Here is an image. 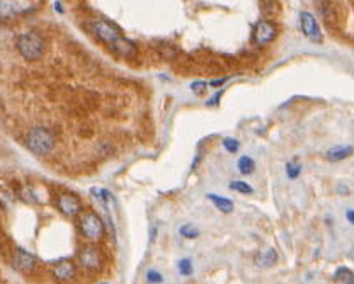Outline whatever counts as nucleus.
I'll return each mask as SVG.
<instances>
[{
	"label": "nucleus",
	"mask_w": 354,
	"mask_h": 284,
	"mask_svg": "<svg viewBox=\"0 0 354 284\" xmlns=\"http://www.w3.org/2000/svg\"><path fill=\"white\" fill-rule=\"evenodd\" d=\"M177 269H179L181 276H191L193 274V262L191 259H183L177 264Z\"/></svg>",
	"instance_id": "obj_20"
},
{
	"label": "nucleus",
	"mask_w": 354,
	"mask_h": 284,
	"mask_svg": "<svg viewBox=\"0 0 354 284\" xmlns=\"http://www.w3.org/2000/svg\"><path fill=\"white\" fill-rule=\"evenodd\" d=\"M334 279L337 282H342V284H354V274H352V270L347 267H339L337 270H335Z\"/></svg>",
	"instance_id": "obj_15"
},
{
	"label": "nucleus",
	"mask_w": 354,
	"mask_h": 284,
	"mask_svg": "<svg viewBox=\"0 0 354 284\" xmlns=\"http://www.w3.org/2000/svg\"><path fill=\"white\" fill-rule=\"evenodd\" d=\"M17 50H19L24 60L34 62V60H40L43 57L45 40L36 31H28L17 38Z\"/></svg>",
	"instance_id": "obj_2"
},
{
	"label": "nucleus",
	"mask_w": 354,
	"mask_h": 284,
	"mask_svg": "<svg viewBox=\"0 0 354 284\" xmlns=\"http://www.w3.org/2000/svg\"><path fill=\"white\" fill-rule=\"evenodd\" d=\"M12 262H14V267L24 274L33 272L34 267H36V257L33 253H29L28 250H24V248H17Z\"/></svg>",
	"instance_id": "obj_8"
},
{
	"label": "nucleus",
	"mask_w": 354,
	"mask_h": 284,
	"mask_svg": "<svg viewBox=\"0 0 354 284\" xmlns=\"http://www.w3.org/2000/svg\"><path fill=\"white\" fill-rule=\"evenodd\" d=\"M301 174V167L298 165V163H295V162H290L286 165V175L290 179H298V175Z\"/></svg>",
	"instance_id": "obj_21"
},
{
	"label": "nucleus",
	"mask_w": 354,
	"mask_h": 284,
	"mask_svg": "<svg viewBox=\"0 0 354 284\" xmlns=\"http://www.w3.org/2000/svg\"><path fill=\"white\" fill-rule=\"evenodd\" d=\"M208 199L215 206H217L222 213H232L234 211V203H232L230 199H227V197H222L218 194H208Z\"/></svg>",
	"instance_id": "obj_14"
},
{
	"label": "nucleus",
	"mask_w": 354,
	"mask_h": 284,
	"mask_svg": "<svg viewBox=\"0 0 354 284\" xmlns=\"http://www.w3.org/2000/svg\"><path fill=\"white\" fill-rule=\"evenodd\" d=\"M92 194L94 197L101 203L104 208L107 209V206H109V203H113V196H111V192L109 191H106V189H99V187H94L92 189Z\"/></svg>",
	"instance_id": "obj_17"
},
{
	"label": "nucleus",
	"mask_w": 354,
	"mask_h": 284,
	"mask_svg": "<svg viewBox=\"0 0 354 284\" xmlns=\"http://www.w3.org/2000/svg\"><path fill=\"white\" fill-rule=\"evenodd\" d=\"M346 218H347L349 223H352V225H354V209H347V211H346Z\"/></svg>",
	"instance_id": "obj_27"
},
{
	"label": "nucleus",
	"mask_w": 354,
	"mask_h": 284,
	"mask_svg": "<svg viewBox=\"0 0 354 284\" xmlns=\"http://www.w3.org/2000/svg\"><path fill=\"white\" fill-rule=\"evenodd\" d=\"M26 145L36 155H48L55 148V136L50 130L43 126L33 128L26 136Z\"/></svg>",
	"instance_id": "obj_1"
},
{
	"label": "nucleus",
	"mask_w": 354,
	"mask_h": 284,
	"mask_svg": "<svg viewBox=\"0 0 354 284\" xmlns=\"http://www.w3.org/2000/svg\"><path fill=\"white\" fill-rule=\"evenodd\" d=\"M230 189H232V191L242 192V194H252V192H254V189L250 187L247 182H244V180H232V182H230Z\"/></svg>",
	"instance_id": "obj_19"
},
{
	"label": "nucleus",
	"mask_w": 354,
	"mask_h": 284,
	"mask_svg": "<svg viewBox=\"0 0 354 284\" xmlns=\"http://www.w3.org/2000/svg\"><path fill=\"white\" fill-rule=\"evenodd\" d=\"M79 228L82 231V235L87 240H101L102 235H104V223L99 218L97 213L94 211H85L79 219Z\"/></svg>",
	"instance_id": "obj_3"
},
{
	"label": "nucleus",
	"mask_w": 354,
	"mask_h": 284,
	"mask_svg": "<svg viewBox=\"0 0 354 284\" xmlns=\"http://www.w3.org/2000/svg\"><path fill=\"white\" fill-rule=\"evenodd\" d=\"M92 31L94 34L99 38L101 41H104L106 45H113L116 40H119L121 38V33L119 29L116 28L113 23H109V21L106 19H97L92 23Z\"/></svg>",
	"instance_id": "obj_5"
},
{
	"label": "nucleus",
	"mask_w": 354,
	"mask_h": 284,
	"mask_svg": "<svg viewBox=\"0 0 354 284\" xmlns=\"http://www.w3.org/2000/svg\"><path fill=\"white\" fill-rule=\"evenodd\" d=\"M237 167H239L240 174L249 175V174H252L254 169H256V163H254V160H252V158H250V157H247V155H244V157H240V158H239V163H237Z\"/></svg>",
	"instance_id": "obj_16"
},
{
	"label": "nucleus",
	"mask_w": 354,
	"mask_h": 284,
	"mask_svg": "<svg viewBox=\"0 0 354 284\" xmlns=\"http://www.w3.org/2000/svg\"><path fill=\"white\" fill-rule=\"evenodd\" d=\"M58 209L67 216H75V214L80 213L82 204L79 201V197L73 194H62L58 197Z\"/></svg>",
	"instance_id": "obj_9"
},
{
	"label": "nucleus",
	"mask_w": 354,
	"mask_h": 284,
	"mask_svg": "<svg viewBox=\"0 0 354 284\" xmlns=\"http://www.w3.org/2000/svg\"><path fill=\"white\" fill-rule=\"evenodd\" d=\"M102 284H107V282H102Z\"/></svg>",
	"instance_id": "obj_29"
},
{
	"label": "nucleus",
	"mask_w": 354,
	"mask_h": 284,
	"mask_svg": "<svg viewBox=\"0 0 354 284\" xmlns=\"http://www.w3.org/2000/svg\"><path fill=\"white\" fill-rule=\"evenodd\" d=\"M276 38V26L269 21H259L254 28V43L257 46L269 45Z\"/></svg>",
	"instance_id": "obj_7"
},
{
	"label": "nucleus",
	"mask_w": 354,
	"mask_h": 284,
	"mask_svg": "<svg viewBox=\"0 0 354 284\" xmlns=\"http://www.w3.org/2000/svg\"><path fill=\"white\" fill-rule=\"evenodd\" d=\"M223 146H225V148H227V152L235 153L237 150H239L240 143H239V141H237V140H234V138H225V140H223Z\"/></svg>",
	"instance_id": "obj_24"
},
{
	"label": "nucleus",
	"mask_w": 354,
	"mask_h": 284,
	"mask_svg": "<svg viewBox=\"0 0 354 284\" xmlns=\"http://www.w3.org/2000/svg\"><path fill=\"white\" fill-rule=\"evenodd\" d=\"M75 272H77V267L75 264L68 260H63V262H58L57 265L53 267V276L57 281L60 282H68L75 277Z\"/></svg>",
	"instance_id": "obj_11"
},
{
	"label": "nucleus",
	"mask_w": 354,
	"mask_h": 284,
	"mask_svg": "<svg viewBox=\"0 0 354 284\" xmlns=\"http://www.w3.org/2000/svg\"><path fill=\"white\" fill-rule=\"evenodd\" d=\"M179 235L184 236V238H198V236H200V230H198L193 223H184V225L179 228Z\"/></svg>",
	"instance_id": "obj_18"
},
{
	"label": "nucleus",
	"mask_w": 354,
	"mask_h": 284,
	"mask_svg": "<svg viewBox=\"0 0 354 284\" xmlns=\"http://www.w3.org/2000/svg\"><path fill=\"white\" fill-rule=\"evenodd\" d=\"M111 50L114 51L118 57H123V58H135L136 57V46L135 43H131L126 38L121 36L119 40H116L113 45L109 46Z\"/></svg>",
	"instance_id": "obj_10"
},
{
	"label": "nucleus",
	"mask_w": 354,
	"mask_h": 284,
	"mask_svg": "<svg viewBox=\"0 0 354 284\" xmlns=\"http://www.w3.org/2000/svg\"><path fill=\"white\" fill-rule=\"evenodd\" d=\"M222 94H223V92H222V90H220V92H217V94H215V96H213V97H211V99H210V101H208V102H206V104H208V106H215V104H218V99H220V97H222Z\"/></svg>",
	"instance_id": "obj_25"
},
{
	"label": "nucleus",
	"mask_w": 354,
	"mask_h": 284,
	"mask_svg": "<svg viewBox=\"0 0 354 284\" xmlns=\"http://www.w3.org/2000/svg\"><path fill=\"white\" fill-rule=\"evenodd\" d=\"M79 264L80 267L87 270H99L102 267V253L94 245H85L79 252Z\"/></svg>",
	"instance_id": "obj_4"
},
{
	"label": "nucleus",
	"mask_w": 354,
	"mask_h": 284,
	"mask_svg": "<svg viewBox=\"0 0 354 284\" xmlns=\"http://www.w3.org/2000/svg\"><path fill=\"white\" fill-rule=\"evenodd\" d=\"M300 26H301V31L310 41L313 43H322V33H320V28L317 24V19L312 12H301L300 14Z\"/></svg>",
	"instance_id": "obj_6"
},
{
	"label": "nucleus",
	"mask_w": 354,
	"mask_h": 284,
	"mask_svg": "<svg viewBox=\"0 0 354 284\" xmlns=\"http://www.w3.org/2000/svg\"><path fill=\"white\" fill-rule=\"evenodd\" d=\"M60 6H62V4H60V2H57V4H55V9H57L58 12H62V7H60Z\"/></svg>",
	"instance_id": "obj_28"
},
{
	"label": "nucleus",
	"mask_w": 354,
	"mask_h": 284,
	"mask_svg": "<svg viewBox=\"0 0 354 284\" xmlns=\"http://www.w3.org/2000/svg\"><path fill=\"white\" fill-rule=\"evenodd\" d=\"M352 146H335V148H330L329 152H327V160L330 162H340L344 160V158H349L352 155Z\"/></svg>",
	"instance_id": "obj_13"
},
{
	"label": "nucleus",
	"mask_w": 354,
	"mask_h": 284,
	"mask_svg": "<svg viewBox=\"0 0 354 284\" xmlns=\"http://www.w3.org/2000/svg\"><path fill=\"white\" fill-rule=\"evenodd\" d=\"M227 82V79H220V80H213V82H210V85L211 87H220V85H223Z\"/></svg>",
	"instance_id": "obj_26"
},
{
	"label": "nucleus",
	"mask_w": 354,
	"mask_h": 284,
	"mask_svg": "<svg viewBox=\"0 0 354 284\" xmlns=\"http://www.w3.org/2000/svg\"><path fill=\"white\" fill-rule=\"evenodd\" d=\"M278 262V252L274 248H266V250H261L256 255V264L257 267L262 269H269Z\"/></svg>",
	"instance_id": "obj_12"
},
{
	"label": "nucleus",
	"mask_w": 354,
	"mask_h": 284,
	"mask_svg": "<svg viewBox=\"0 0 354 284\" xmlns=\"http://www.w3.org/2000/svg\"><path fill=\"white\" fill-rule=\"evenodd\" d=\"M146 281H148L150 284H160V282H163V277L160 272L150 269L148 272H146Z\"/></svg>",
	"instance_id": "obj_23"
},
{
	"label": "nucleus",
	"mask_w": 354,
	"mask_h": 284,
	"mask_svg": "<svg viewBox=\"0 0 354 284\" xmlns=\"http://www.w3.org/2000/svg\"><path fill=\"white\" fill-rule=\"evenodd\" d=\"M206 89H208V84L203 82V80H196V82H193L191 84V90L196 94V96H203V94L206 92Z\"/></svg>",
	"instance_id": "obj_22"
}]
</instances>
